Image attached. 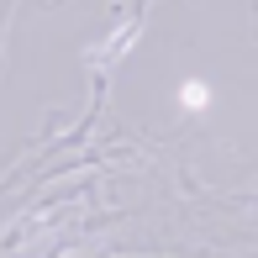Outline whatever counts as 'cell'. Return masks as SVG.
<instances>
[{
	"label": "cell",
	"instance_id": "6da1fadb",
	"mask_svg": "<svg viewBox=\"0 0 258 258\" xmlns=\"http://www.w3.org/2000/svg\"><path fill=\"white\" fill-rule=\"evenodd\" d=\"M179 105H184V111H206V105H211V85H206V79H184V85H179Z\"/></svg>",
	"mask_w": 258,
	"mask_h": 258
}]
</instances>
